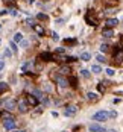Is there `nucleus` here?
<instances>
[{
    "instance_id": "5",
    "label": "nucleus",
    "mask_w": 123,
    "mask_h": 132,
    "mask_svg": "<svg viewBox=\"0 0 123 132\" xmlns=\"http://www.w3.org/2000/svg\"><path fill=\"white\" fill-rule=\"evenodd\" d=\"M85 23L90 24V26H97L99 21H97L96 17L93 15V12H87V14H85Z\"/></svg>"
},
{
    "instance_id": "42",
    "label": "nucleus",
    "mask_w": 123,
    "mask_h": 132,
    "mask_svg": "<svg viewBox=\"0 0 123 132\" xmlns=\"http://www.w3.org/2000/svg\"><path fill=\"white\" fill-rule=\"evenodd\" d=\"M34 2H35V0H27V3H31V5H32Z\"/></svg>"
},
{
    "instance_id": "7",
    "label": "nucleus",
    "mask_w": 123,
    "mask_h": 132,
    "mask_svg": "<svg viewBox=\"0 0 123 132\" xmlns=\"http://www.w3.org/2000/svg\"><path fill=\"white\" fill-rule=\"evenodd\" d=\"M38 59H41V61H55L56 56H53L52 53H49V52H43V53H40Z\"/></svg>"
},
{
    "instance_id": "33",
    "label": "nucleus",
    "mask_w": 123,
    "mask_h": 132,
    "mask_svg": "<svg viewBox=\"0 0 123 132\" xmlns=\"http://www.w3.org/2000/svg\"><path fill=\"white\" fill-rule=\"evenodd\" d=\"M52 38L55 40V41H58V40H59V33H58V32H55V31H53V32H52Z\"/></svg>"
},
{
    "instance_id": "21",
    "label": "nucleus",
    "mask_w": 123,
    "mask_h": 132,
    "mask_svg": "<svg viewBox=\"0 0 123 132\" xmlns=\"http://www.w3.org/2000/svg\"><path fill=\"white\" fill-rule=\"evenodd\" d=\"M82 61H90L91 59V55L88 53V52H84V53H81V56H79Z\"/></svg>"
},
{
    "instance_id": "1",
    "label": "nucleus",
    "mask_w": 123,
    "mask_h": 132,
    "mask_svg": "<svg viewBox=\"0 0 123 132\" xmlns=\"http://www.w3.org/2000/svg\"><path fill=\"white\" fill-rule=\"evenodd\" d=\"M55 81L58 83V87L61 88V90H64V88H67L70 82H69V79L67 78H64V76H55Z\"/></svg>"
},
{
    "instance_id": "17",
    "label": "nucleus",
    "mask_w": 123,
    "mask_h": 132,
    "mask_svg": "<svg viewBox=\"0 0 123 132\" xmlns=\"http://www.w3.org/2000/svg\"><path fill=\"white\" fill-rule=\"evenodd\" d=\"M58 59L62 61V62H65V64H67V62H74V61H76L74 56H62V58H58Z\"/></svg>"
},
{
    "instance_id": "22",
    "label": "nucleus",
    "mask_w": 123,
    "mask_h": 132,
    "mask_svg": "<svg viewBox=\"0 0 123 132\" xmlns=\"http://www.w3.org/2000/svg\"><path fill=\"white\" fill-rule=\"evenodd\" d=\"M91 71H93L94 74H99V73L102 71V68H100V65H97V64H94V65H91Z\"/></svg>"
},
{
    "instance_id": "27",
    "label": "nucleus",
    "mask_w": 123,
    "mask_h": 132,
    "mask_svg": "<svg viewBox=\"0 0 123 132\" xmlns=\"http://www.w3.org/2000/svg\"><path fill=\"white\" fill-rule=\"evenodd\" d=\"M69 82H70V85H71V87H76V85H78V83H76V82H78V79H76L74 76H71L70 79H69Z\"/></svg>"
},
{
    "instance_id": "23",
    "label": "nucleus",
    "mask_w": 123,
    "mask_h": 132,
    "mask_svg": "<svg viewBox=\"0 0 123 132\" xmlns=\"http://www.w3.org/2000/svg\"><path fill=\"white\" fill-rule=\"evenodd\" d=\"M14 41H15V43H21V41H23V33H20V32L15 33V35H14Z\"/></svg>"
},
{
    "instance_id": "9",
    "label": "nucleus",
    "mask_w": 123,
    "mask_h": 132,
    "mask_svg": "<svg viewBox=\"0 0 123 132\" xmlns=\"http://www.w3.org/2000/svg\"><path fill=\"white\" fill-rule=\"evenodd\" d=\"M114 61H116L117 64L123 62V49H117L114 52Z\"/></svg>"
},
{
    "instance_id": "28",
    "label": "nucleus",
    "mask_w": 123,
    "mask_h": 132,
    "mask_svg": "<svg viewBox=\"0 0 123 132\" xmlns=\"http://www.w3.org/2000/svg\"><path fill=\"white\" fill-rule=\"evenodd\" d=\"M64 43H65L67 46H69V44L71 46V44H76V40H74V38H67V40H65Z\"/></svg>"
},
{
    "instance_id": "2",
    "label": "nucleus",
    "mask_w": 123,
    "mask_h": 132,
    "mask_svg": "<svg viewBox=\"0 0 123 132\" xmlns=\"http://www.w3.org/2000/svg\"><path fill=\"white\" fill-rule=\"evenodd\" d=\"M108 118H109V112H106V111H99L93 116V120H96V121H105Z\"/></svg>"
},
{
    "instance_id": "3",
    "label": "nucleus",
    "mask_w": 123,
    "mask_h": 132,
    "mask_svg": "<svg viewBox=\"0 0 123 132\" xmlns=\"http://www.w3.org/2000/svg\"><path fill=\"white\" fill-rule=\"evenodd\" d=\"M17 105H18V102H15V100H12V99H8V100L3 102V106H5L6 111H14V109H17Z\"/></svg>"
},
{
    "instance_id": "31",
    "label": "nucleus",
    "mask_w": 123,
    "mask_h": 132,
    "mask_svg": "<svg viewBox=\"0 0 123 132\" xmlns=\"http://www.w3.org/2000/svg\"><path fill=\"white\" fill-rule=\"evenodd\" d=\"M108 50H109V46H108V44H102V46H100V52H102V53H105Z\"/></svg>"
},
{
    "instance_id": "19",
    "label": "nucleus",
    "mask_w": 123,
    "mask_h": 132,
    "mask_svg": "<svg viewBox=\"0 0 123 132\" xmlns=\"http://www.w3.org/2000/svg\"><path fill=\"white\" fill-rule=\"evenodd\" d=\"M70 67L69 65H62V67H59V73L61 74H70Z\"/></svg>"
},
{
    "instance_id": "46",
    "label": "nucleus",
    "mask_w": 123,
    "mask_h": 132,
    "mask_svg": "<svg viewBox=\"0 0 123 132\" xmlns=\"http://www.w3.org/2000/svg\"><path fill=\"white\" fill-rule=\"evenodd\" d=\"M5 2H14V0H5Z\"/></svg>"
},
{
    "instance_id": "44",
    "label": "nucleus",
    "mask_w": 123,
    "mask_h": 132,
    "mask_svg": "<svg viewBox=\"0 0 123 132\" xmlns=\"http://www.w3.org/2000/svg\"><path fill=\"white\" fill-rule=\"evenodd\" d=\"M120 46H122V49H123V38H122V43H120Z\"/></svg>"
},
{
    "instance_id": "18",
    "label": "nucleus",
    "mask_w": 123,
    "mask_h": 132,
    "mask_svg": "<svg viewBox=\"0 0 123 132\" xmlns=\"http://www.w3.org/2000/svg\"><path fill=\"white\" fill-rule=\"evenodd\" d=\"M0 116H2V118H3V120H9V118H14V116H12L9 111H6V109H5L3 112H0Z\"/></svg>"
},
{
    "instance_id": "20",
    "label": "nucleus",
    "mask_w": 123,
    "mask_h": 132,
    "mask_svg": "<svg viewBox=\"0 0 123 132\" xmlns=\"http://www.w3.org/2000/svg\"><path fill=\"white\" fill-rule=\"evenodd\" d=\"M36 18L41 20V21H47V20H49V15L44 14V12H38V14H36Z\"/></svg>"
},
{
    "instance_id": "24",
    "label": "nucleus",
    "mask_w": 123,
    "mask_h": 132,
    "mask_svg": "<svg viewBox=\"0 0 123 132\" xmlns=\"http://www.w3.org/2000/svg\"><path fill=\"white\" fill-rule=\"evenodd\" d=\"M9 47H11V50H12L14 53L18 52V47H17V43H15V41H11V43H9Z\"/></svg>"
},
{
    "instance_id": "25",
    "label": "nucleus",
    "mask_w": 123,
    "mask_h": 132,
    "mask_svg": "<svg viewBox=\"0 0 123 132\" xmlns=\"http://www.w3.org/2000/svg\"><path fill=\"white\" fill-rule=\"evenodd\" d=\"M8 88H9V87H8V83L6 82H0V93H5Z\"/></svg>"
},
{
    "instance_id": "14",
    "label": "nucleus",
    "mask_w": 123,
    "mask_h": 132,
    "mask_svg": "<svg viewBox=\"0 0 123 132\" xmlns=\"http://www.w3.org/2000/svg\"><path fill=\"white\" fill-rule=\"evenodd\" d=\"M87 99L90 100V102H97V100H99V94H97V93H93V91H88Z\"/></svg>"
},
{
    "instance_id": "34",
    "label": "nucleus",
    "mask_w": 123,
    "mask_h": 132,
    "mask_svg": "<svg viewBox=\"0 0 123 132\" xmlns=\"http://www.w3.org/2000/svg\"><path fill=\"white\" fill-rule=\"evenodd\" d=\"M9 14H11V15H17V9H15V8H11V9H9Z\"/></svg>"
},
{
    "instance_id": "36",
    "label": "nucleus",
    "mask_w": 123,
    "mask_h": 132,
    "mask_svg": "<svg viewBox=\"0 0 123 132\" xmlns=\"http://www.w3.org/2000/svg\"><path fill=\"white\" fill-rule=\"evenodd\" d=\"M116 117H117V112L116 111H111L109 112V118H116Z\"/></svg>"
},
{
    "instance_id": "41",
    "label": "nucleus",
    "mask_w": 123,
    "mask_h": 132,
    "mask_svg": "<svg viewBox=\"0 0 123 132\" xmlns=\"http://www.w3.org/2000/svg\"><path fill=\"white\" fill-rule=\"evenodd\" d=\"M52 116H53V117H58V116H59V114H58L56 111H52Z\"/></svg>"
},
{
    "instance_id": "13",
    "label": "nucleus",
    "mask_w": 123,
    "mask_h": 132,
    "mask_svg": "<svg viewBox=\"0 0 123 132\" xmlns=\"http://www.w3.org/2000/svg\"><path fill=\"white\" fill-rule=\"evenodd\" d=\"M26 100H27V103H29L31 106H36V105H38V99H36L34 94H29V96L26 97Z\"/></svg>"
},
{
    "instance_id": "37",
    "label": "nucleus",
    "mask_w": 123,
    "mask_h": 132,
    "mask_svg": "<svg viewBox=\"0 0 123 132\" xmlns=\"http://www.w3.org/2000/svg\"><path fill=\"white\" fill-rule=\"evenodd\" d=\"M55 52H56V53H64V52H65V49H64V47H58Z\"/></svg>"
},
{
    "instance_id": "38",
    "label": "nucleus",
    "mask_w": 123,
    "mask_h": 132,
    "mask_svg": "<svg viewBox=\"0 0 123 132\" xmlns=\"http://www.w3.org/2000/svg\"><path fill=\"white\" fill-rule=\"evenodd\" d=\"M26 23H27V24H32V26H34V24H35V23H34V20H32V18H27V20H26Z\"/></svg>"
},
{
    "instance_id": "12",
    "label": "nucleus",
    "mask_w": 123,
    "mask_h": 132,
    "mask_svg": "<svg viewBox=\"0 0 123 132\" xmlns=\"http://www.w3.org/2000/svg\"><path fill=\"white\" fill-rule=\"evenodd\" d=\"M32 29H34V31L36 32V35H40V36H43V35L46 33V31H44V27H43L41 24H38V23H35V24L32 26Z\"/></svg>"
},
{
    "instance_id": "45",
    "label": "nucleus",
    "mask_w": 123,
    "mask_h": 132,
    "mask_svg": "<svg viewBox=\"0 0 123 132\" xmlns=\"http://www.w3.org/2000/svg\"><path fill=\"white\" fill-rule=\"evenodd\" d=\"M15 132H26V131H23V129H20V131H15Z\"/></svg>"
},
{
    "instance_id": "4",
    "label": "nucleus",
    "mask_w": 123,
    "mask_h": 132,
    "mask_svg": "<svg viewBox=\"0 0 123 132\" xmlns=\"http://www.w3.org/2000/svg\"><path fill=\"white\" fill-rule=\"evenodd\" d=\"M15 126H17V123H15V118L3 120V128H5L6 131H14V129H15Z\"/></svg>"
},
{
    "instance_id": "43",
    "label": "nucleus",
    "mask_w": 123,
    "mask_h": 132,
    "mask_svg": "<svg viewBox=\"0 0 123 132\" xmlns=\"http://www.w3.org/2000/svg\"><path fill=\"white\" fill-rule=\"evenodd\" d=\"M106 132H117L116 129H109V131H106Z\"/></svg>"
},
{
    "instance_id": "29",
    "label": "nucleus",
    "mask_w": 123,
    "mask_h": 132,
    "mask_svg": "<svg viewBox=\"0 0 123 132\" xmlns=\"http://www.w3.org/2000/svg\"><path fill=\"white\" fill-rule=\"evenodd\" d=\"M105 71H106L108 76H114V74H116V70H114V68H106Z\"/></svg>"
},
{
    "instance_id": "40",
    "label": "nucleus",
    "mask_w": 123,
    "mask_h": 132,
    "mask_svg": "<svg viewBox=\"0 0 123 132\" xmlns=\"http://www.w3.org/2000/svg\"><path fill=\"white\" fill-rule=\"evenodd\" d=\"M3 67H5V62H2V61H0V71L3 70Z\"/></svg>"
},
{
    "instance_id": "39",
    "label": "nucleus",
    "mask_w": 123,
    "mask_h": 132,
    "mask_svg": "<svg viewBox=\"0 0 123 132\" xmlns=\"http://www.w3.org/2000/svg\"><path fill=\"white\" fill-rule=\"evenodd\" d=\"M9 12V9H3V11H0V15H5V14H8Z\"/></svg>"
},
{
    "instance_id": "11",
    "label": "nucleus",
    "mask_w": 123,
    "mask_h": 132,
    "mask_svg": "<svg viewBox=\"0 0 123 132\" xmlns=\"http://www.w3.org/2000/svg\"><path fill=\"white\" fill-rule=\"evenodd\" d=\"M105 24H106V27L112 29V27H116V26L119 24V20H117V18H106Z\"/></svg>"
},
{
    "instance_id": "16",
    "label": "nucleus",
    "mask_w": 123,
    "mask_h": 132,
    "mask_svg": "<svg viewBox=\"0 0 123 132\" xmlns=\"http://www.w3.org/2000/svg\"><path fill=\"white\" fill-rule=\"evenodd\" d=\"M102 35H103L105 38H111V36L114 35V31H112V29H109V27H106V29L102 31Z\"/></svg>"
},
{
    "instance_id": "30",
    "label": "nucleus",
    "mask_w": 123,
    "mask_h": 132,
    "mask_svg": "<svg viewBox=\"0 0 123 132\" xmlns=\"http://www.w3.org/2000/svg\"><path fill=\"white\" fill-rule=\"evenodd\" d=\"M96 59H97L99 62H103V64L106 62V59H105V56H103V55H97V56H96Z\"/></svg>"
},
{
    "instance_id": "26",
    "label": "nucleus",
    "mask_w": 123,
    "mask_h": 132,
    "mask_svg": "<svg viewBox=\"0 0 123 132\" xmlns=\"http://www.w3.org/2000/svg\"><path fill=\"white\" fill-rule=\"evenodd\" d=\"M12 53H14V52L9 49V47H6V49H5V56H6V58H11V56H12Z\"/></svg>"
},
{
    "instance_id": "10",
    "label": "nucleus",
    "mask_w": 123,
    "mask_h": 132,
    "mask_svg": "<svg viewBox=\"0 0 123 132\" xmlns=\"http://www.w3.org/2000/svg\"><path fill=\"white\" fill-rule=\"evenodd\" d=\"M90 132H106V129L97 123H93V125H90Z\"/></svg>"
},
{
    "instance_id": "35",
    "label": "nucleus",
    "mask_w": 123,
    "mask_h": 132,
    "mask_svg": "<svg viewBox=\"0 0 123 132\" xmlns=\"http://www.w3.org/2000/svg\"><path fill=\"white\" fill-rule=\"evenodd\" d=\"M20 46H21V47H24V49H26V47H27V46H29V43H27V41H24V40H23V41H21V43H20Z\"/></svg>"
},
{
    "instance_id": "8",
    "label": "nucleus",
    "mask_w": 123,
    "mask_h": 132,
    "mask_svg": "<svg viewBox=\"0 0 123 132\" xmlns=\"http://www.w3.org/2000/svg\"><path fill=\"white\" fill-rule=\"evenodd\" d=\"M76 112H78V108H76V106H73V105L67 106V108L64 109V116H67V117H73Z\"/></svg>"
},
{
    "instance_id": "6",
    "label": "nucleus",
    "mask_w": 123,
    "mask_h": 132,
    "mask_svg": "<svg viewBox=\"0 0 123 132\" xmlns=\"http://www.w3.org/2000/svg\"><path fill=\"white\" fill-rule=\"evenodd\" d=\"M17 109L20 112H27L29 111V103H27V100H18V105H17Z\"/></svg>"
},
{
    "instance_id": "32",
    "label": "nucleus",
    "mask_w": 123,
    "mask_h": 132,
    "mask_svg": "<svg viewBox=\"0 0 123 132\" xmlns=\"http://www.w3.org/2000/svg\"><path fill=\"white\" fill-rule=\"evenodd\" d=\"M81 74H82L85 79H88V78H90V71H88V70H81Z\"/></svg>"
},
{
    "instance_id": "15",
    "label": "nucleus",
    "mask_w": 123,
    "mask_h": 132,
    "mask_svg": "<svg viewBox=\"0 0 123 132\" xmlns=\"http://www.w3.org/2000/svg\"><path fill=\"white\" fill-rule=\"evenodd\" d=\"M34 68V62H26V64H23V67H21V70L23 71H26V73H29V70H32Z\"/></svg>"
}]
</instances>
